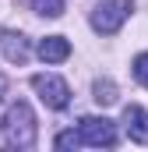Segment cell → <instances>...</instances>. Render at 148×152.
Wrapping results in <instances>:
<instances>
[{"instance_id": "obj_9", "label": "cell", "mask_w": 148, "mask_h": 152, "mask_svg": "<svg viewBox=\"0 0 148 152\" xmlns=\"http://www.w3.org/2000/svg\"><path fill=\"white\" fill-rule=\"evenodd\" d=\"M36 11L46 18H60L64 14V0H36Z\"/></svg>"}, {"instance_id": "obj_6", "label": "cell", "mask_w": 148, "mask_h": 152, "mask_svg": "<svg viewBox=\"0 0 148 152\" xmlns=\"http://www.w3.org/2000/svg\"><path fill=\"white\" fill-rule=\"evenodd\" d=\"M0 46H4V57H7L11 64H25V60H28V39L21 36V32L4 28V32H0Z\"/></svg>"}, {"instance_id": "obj_4", "label": "cell", "mask_w": 148, "mask_h": 152, "mask_svg": "<svg viewBox=\"0 0 148 152\" xmlns=\"http://www.w3.org/2000/svg\"><path fill=\"white\" fill-rule=\"evenodd\" d=\"M32 88L39 92V99L49 106V110H64L67 103H71V88H67V81L57 75H36L32 78Z\"/></svg>"}, {"instance_id": "obj_11", "label": "cell", "mask_w": 148, "mask_h": 152, "mask_svg": "<svg viewBox=\"0 0 148 152\" xmlns=\"http://www.w3.org/2000/svg\"><path fill=\"white\" fill-rule=\"evenodd\" d=\"M57 149H71V145H81V134H74V131H64V134H57V142H53Z\"/></svg>"}, {"instance_id": "obj_2", "label": "cell", "mask_w": 148, "mask_h": 152, "mask_svg": "<svg viewBox=\"0 0 148 152\" xmlns=\"http://www.w3.org/2000/svg\"><path fill=\"white\" fill-rule=\"evenodd\" d=\"M131 0H102L95 11H92V28L99 32V36H113V32H120V25L131 18Z\"/></svg>"}, {"instance_id": "obj_3", "label": "cell", "mask_w": 148, "mask_h": 152, "mask_svg": "<svg viewBox=\"0 0 148 152\" xmlns=\"http://www.w3.org/2000/svg\"><path fill=\"white\" fill-rule=\"evenodd\" d=\"M78 134H81L85 145H95V149H113L116 145V127L106 117H81Z\"/></svg>"}, {"instance_id": "obj_12", "label": "cell", "mask_w": 148, "mask_h": 152, "mask_svg": "<svg viewBox=\"0 0 148 152\" xmlns=\"http://www.w3.org/2000/svg\"><path fill=\"white\" fill-rule=\"evenodd\" d=\"M4 96H7V78L0 75V99H4Z\"/></svg>"}, {"instance_id": "obj_7", "label": "cell", "mask_w": 148, "mask_h": 152, "mask_svg": "<svg viewBox=\"0 0 148 152\" xmlns=\"http://www.w3.org/2000/svg\"><path fill=\"white\" fill-rule=\"evenodd\" d=\"M39 57L46 60V64H60V60H67L71 57V42L64 36H46L39 42Z\"/></svg>"}, {"instance_id": "obj_8", "label": "cell", "mask_w": 148, "mask_h": 152, "mask_svg": "<svg viewBox=\"0 0 148 152\" xmlns=\"http://www.w3.org/2000/svg\"><path fill=\"white\" fill-rule=\"evenodd\" d=\"M92 92H95V103H99V106H113V103L120 99V96H116V85H113L110 78H99Z\"/></svg>"}, {"instance_id": "obj_1", "label": "cell", "mask_w": 148, "mask_h": 152, "mask_svg": "<svg viewBox=\"0 0 148 152\" xmlns=\"http://www.w3.org/2000/svg\"><path fill=\"white\" fill-rule=\"evenodd\" d=\"M4 142L7 149H32L36 145V113L28 103H11L4 113Z\"/></svg>"}, {"instance_id": "obj_10", "label": "cell", "mask_w": 148, "mask_h": 152, "mask_svg": "<svg viewBox=\"0 0 148 152\" xmlns=\"http://www.w3.org/2000/svg\"><path fill=\"white\" fill-rule=\"evenodd\" d=\"M134 78L148 88V53H138V57H134Z\"/></svg>"}, {"instance_id": "obj_5", "label": "cell", "mask_w": 148, "mask_h": 152, "mask_svg": "<svg viewBox=\"0 0 148 152\" xmlns=\"http://www.w3.org/2000/svg\"><path fill=\"white\" fill-rule=\"evenodd\" d=\"M123 127H127L131 142L148 145V110H141V106H127V110H123Z\"/></svg>"}]
</instances>
